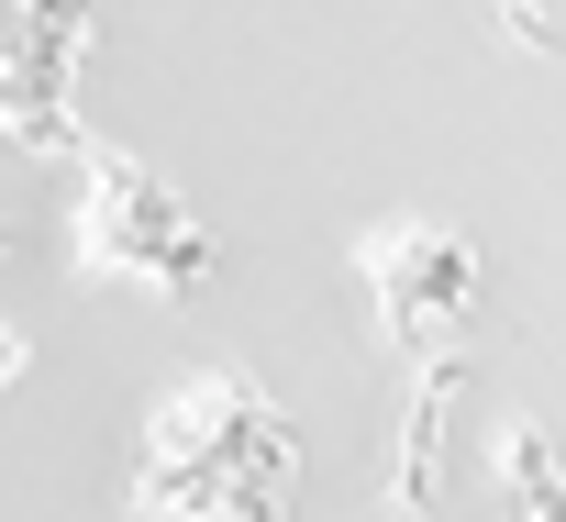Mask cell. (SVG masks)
Returning a JSON list of instances; mask_svg holds the SVG:
<instances>
[{
  "label": "cell",
  "instance_id": "1",
  "mask_svg": "<svg viewBox=\"0 0 566 522\" xmlns=\"http://www.w3.org/2000/svg\"><path fill=\"white\" fill-rule=\"evenodd\" d=\"M134 522H301V434L244 367H211L145 411Z\"/></svg>",
  "mask_w": 566,
  "mask_h": 522
},
{
  "label": "cell",
  "instance_id": "5",
  "mask_svg": "<svg viewBox=\"0 0 566 522\" xmlns=\"http://www.w3.org/2000/svg\"><path fill=\"white\" fill-rule=\"evenodd\" d=\"M489 500H500V522H566V467H555L544 411H511L489 434Z\"/></svg>",
  "mask_w": 566,
  "mask_h": 522
},
{
  "label": "cell",
  "instance_id": "6",
  "mask_svg": "<svg viewBox=\"0 0 566 522\" xmlns=\"http://www.w3.org/2000/svg\"><path fill=\"white\" fill-rule=\"evenodd\" d=\"M500 45L555 67V0H500Z\"/></svg>",
  "mask_w": 566,
  "mask_h": 522
},
{
  "label": "cell",
  "instance_id": "8",
  "mask_svg": "<svg viewBox=\"0 0 566 522\" xmlns=\"http://www.w3.org/2000/svg\"><path fill=\"white\" fill-rule=\"evenodd\" d=\"M0 268H12V222H0Z\"/></svg>",
  "mask_w": 566,
  "mask_h": 522
},
{
  "label": "cell",
  "instance_id": "3",
  "mask_svg": "<svg viewBox=\"0 0 566 522\" xmlns=\"http://www.w3.org/2000/svg\"><path fill=\"white\" fill-rule=\"evenodd\" d=\"M356 279H367L378 334H389L400 356H433V345H455L467 312H478V233L400 211V222L356 233Z\"/></svg>",
  "mask_w": 566,
  "mask_h": 522
},
{
  "label": "cell",
  "instance_id": "2",
  "mask_svg": "<svg viewBox=\"0 0 566 522\" xmlns=\"http://www.w3.org/2000/svg\"><path fill=\"white\" fill-rule=\"evenodd\" d=\"M67 255L78 279H112V290H156V301H189L211 290V222L123 145H78V211H67Z\"/></svg>",
  "mask_w": 566,
  "mask_h": 522
},
{
  "label": "cell",
  "instance_id": "7",
  "mask_svg": "<svg viewBox=\"0 0 566 522\" xmlns=\"http://www.w3.org/2000/svg\"><path fill=\"white\" fill-rule=\"evenodd\" d=\"M23 367H34V345H23V334H12V323H0V389H12V378H23Z\"/></svg>",
  "mask_w": 566,
  "mask_h": 522
},
{
  "label": "cell",
  "instance_id": "4",
  "mask_svg": "<svg viewBox=\"0 0 566 522\" xmlns=\"http://www.w3.org/2000/svg\"><path fill=\"white\" fill-rule=\"evenodd\" d=\"M467 356L455 345H433V356H411V389H400V445H389V511L400 522H433V511H455V400H467Z\"/></svg>",
  "mask_w": 566,
  "mask_h": 522
}]
</instances>
